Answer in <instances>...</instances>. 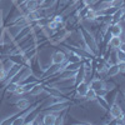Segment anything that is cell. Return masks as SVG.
Segmentation results:
<instances>
[{"label":"cell","mask_w":125,"mask_h":125,"mask_svg":"<svg viewBox=\"0 0 125 125\" xmlns=\"http://www.w3.org/2000/svg\"><path fill=\"white\" fill-rule=\"evenodd\" d=\"M78 33L80 34L81 40L84 41V50L86 51V53H89L93 58L99 56L100 55V49H99L98 41H96L95 38H94V35L84 26H79Z\"/></svg>","instance_id":"1"},{"label":"cell","mask_w":125,"mask_h":125,"mask_svg":"<svg viewBox=\"0 0 125 125\" xmlns=\"http://www.w3.org/2000/svg\"><path fill=\"white\" fill-rule=\"evenodd\" d=\"M59 113L60 111H53V110H49L48 113H45L44 116H43V124H45V125H54L56 123Z\"/></svg>","instance_id":"5"},{"label":"cell","mask_w":125,"mask_h":125,"mask_svg":"<svg viewBox=\"0 0 125 125\" xmlns=\"http://www.w3.org/2000/svg\"><path fill=\"white\" fill-rule=\"evenodd\" d=\"M84 98H85L88 101H95V100H96V98H98V93H96L95 90H94V89L89 88Z\"/></svg>","instance_id":"11"},{"label":"cell","mask_w":125,"mask_h":125,"mask_svg":"<svg viewBox=\"0 0 125 125\" xmlns=\"http://www.w3.org/2000/svg\"><path fill=\"white\" fill-rule=\"evenodd\" d=\"M89 89V84H88V81H81L79 83L78 85H75V90H76V98H84L85 96V94Z\"/></svg>","instance_id":"7"},{"label":"cell","mask_w":125,"mask_h":125,"mask_svg":"<svg viewBox=\"0 0 125 125\" xmlns=\"http://www.w3.org/2000/svg\"><path fill=\"white\" fill-rule=\"evenodd\" d=\"M69 3H70V0H59L58 1V8L62 9V8H65L66 5H69Z\"/></svg>","instance_id":"16"},{"label":"cell","mask_w":125,"mask_h":125,"mask_svg":"<svg viewBox=\"0 0 125 125\" xmlns=\"http://www.w3.org/2000/svg\"><path fill=\"white\" fill-rule=\"evenodd\" d=\"M118 66H119V71L125 74V62H118Z\"/></svg>","instance_id":"17"},{"label":"cell","mask_w":125,"mask_h":125,"mask_svg":"<svg viewBox=\"0 0 125 125\" xmlns=\"http://www.w3.org/2000/svg\"><path fill=\"white\" fill-rule=\"evenodd\" d=\"M30 105V101L29 99H25V98H20L18 101H16V108L20 109V110H26Z\"/></svg>","instance_id":"10"},{"label":"cell","mask_w":125,"mask_h":125,"mask_svg":"<svg viewBox=\"0 0 125 125\" xmlns=\"http://www.w3.org/2000/svg\"><path fill=\"white\" fill-rule=\"evenodd\" d=\"M109 31L113 36H121L123 35V26H121L120 23H113L110 25Z\"/></svg>","instance_id":"8"},{"label":"cell","mask_w":125,"mask_h":125,"mask_svg":"<svg viewBox=\"0 0 125 125\" xmlns=\"http://www.w3.org/2000/svg\"><path fill=\"white\" fill-rule=\"evenodd\" d=\"M66 60H68V55L61 49L55 50L53 53V55H51L50 66H53V65H61V64H64V62H66Z\"/></svg>","instance_id":"2"},{"label":"cell","mask_w":125,"mask_h":125,"mask_svg":"<svg viewBox=\"0 0 125 125\" xmlns=\"http://www.w3.org/2000/svg\"><path fill=\"white\" fill-rule=\"evenodd\" d=\"M116 59H118V62H125V54L120 49H116Z\"/></svg>","instance_id":"14"},{"label":"cell","mask_w":125,"mask_h":125,"mask_svg":"<svg viewBox=\"0 0 125 125\" xmlns=\"http://www.w3.org/2000/svg\"><path fill=\"white\" fill-rule=\"evenodd\" d=\"M121 43H123V38L121 36H113L111 35L110 39L108 40V43H106V48H105V50H104V53H106V51H108V46H110L113 50L119 49Z\"/></svg>","instance_id":"6"},{"label":"cell","mask_w":125,"mask_h":125,"mask_svg":"<svg viewBox=\"0 0 125 125\" xmlns=\"http://www.w3.org/2000/svg\"><path fill=\"white\" fill-rule=\"evenodd\" d=\"M88 84H89V88L94 89L95 91H99L101 89H106V81L103 78H93Z\"/></svg>","instance_id":"4"},{"label":"cell","mask_w":125,"mask_h":125,"mask_svg":"<svg viewBox=\"0 0 125 125\" xmlns=\"http://www.w3.org/2000/svg\"><path fill=\"white\" fill-rule=\"evenodd\" d=\"M124 40H125V34H124V38H123V41H124Z\"/></svg>","instance_id":"19"},{"label":"cell","mask_w":125,"mask_h":125,"mask_svg":"<svg viewBox=\"0 0 125 125\" xmlns=\"http://www.w3.org/2000/svg\"><path fill=\"white\" fill-rule=\"evenodd\" d=\"M96 101L99 103L100 108H103L104 110H109V108H110V104H109V101L106 100V98H105V96H99V95H98Z\"/></svg>","instance_id":"12"},{"label":"cell","mask_w":125,"mask_h":125,"mask_svg":"<svg viewBox=\"0 0 125 125\" xmlns=\"http://www.w3.org/2000/svg\"><path fill=\"white\" fill-rule=\"evenodd\" d=\"M8 78V71L3 68V65L0 66V81H3V80H5Z\"/></svg>","instance_id":"15"},{"label":"cell","mask_w":125,"mask_h":125,"mask_svg":"<svg viewBox=\"0 0 125 125\" xmlns=\"http://www.w3.org/2000/svg\"><path fill=\"white\" fill-rule=\"evenodd\" d=\"M124 99H125V93H124Z\"/></svg>","instance_id":"20"},{"label":"cell","mask_w":125,"mask_h":125,"mask_svg":"<svg viewBox=\"0 0 125 125\" xmlns=\"http://www.w3.org/2000/svg\"><path fill=\"white\" fill-rule=\"evenodd\" d=\"M119 74H120V71H119L118 64H111V65H109L106 78H114V76H116V75H119Z\"/></svg>","instance_id":"9"},{"label":"cell","mask_w":125,"mask_h":125,"mask_svg":"<svg viewBox=\"0 0 125 125\" xmlns=\"http://www.w3.org/2000/svg\"><path fill=\"white\" fill-rule=\"evenodd\" d=\"M108 1H109L110 9H118V8H120L125 4L124 0H108Z\"/></svg>","instance_id":"13"},{"label":"cell","mask_w":125,"mask_h":125,"mask_svg":"<svg viewBox=\"0 0 125 125\" xmlns=\"http://www.w3.org/2000/svg\"><path fill=\"white\" fill-rule=\"evenodd\" d=\"M121 51H124V54H125V40L123 41V43H121V45H120V48H119Z\"/></svg>","instance_id":"18"},{"label":"cell","mask_w":125,"mask_h":125,"mask_svg":"<svg viewBox=\"0 0 125 125\" xmlns=\"http://www.w3.org/2000/svg\"><path fill=\"white\" fill-rule=\"evenodd\" d=\"M118 95H119V94H118ZM118 95H116L115 99H114L113 104H111L110 108H109V115L111 116V119L119 118L120 115H123V114H124V109L121 106V104L118 103Z\"/></svg>","instance_id":"3"}]
</instances>
